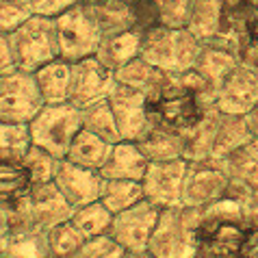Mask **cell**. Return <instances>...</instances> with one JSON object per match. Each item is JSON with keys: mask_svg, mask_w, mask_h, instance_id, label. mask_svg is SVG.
Returning <instances> with one entry per match:
<instances>
[{"mask_svg": "<svg viewBox=\"0 0 258 258\" xmlns=\"http://www.w3.org/2000/svg\"><path fill=\"white\" fill-rule=\"evenodd\" d=\"M247 239L249 226L241 202L224 196L202 209V221L198 228L200 252L215 258H241L247 256Z\"/></svg>", "mask_w": 258, "mask_h": 258, "instance_id": "cell-1", "label": "cell"}, {"mask_svg": "<svg viewBox=\"0 0 258 258\" xmlns=\"http://www.w3.org/2000/svg\"><path fill=\"white\" fill-rule=\"evenodd\" d=\"M7 221L13 230H41L50 232L54 226L63 224L72 217L74 206H72L66 196L56 189L54 182L33 184L31 191L22 200L9 206H3Z\"/></svg>", "mask_w": 258, "mask_h": 258, "instance_id": "cell-2", "label": "cell"}, {"mask_svg": "<svg viewBox=\"0 0 258 258\" xmlns=\"http://www.w3.org/2000/svg\"><path fill=\"white\" fill-rule=\"evenodd\" d=\"M146 104L154 126L180 133L184 137L200 124V119L209 111L200 102L196 91H191L178 74H169V81L165 83L163 89L152 96H146Z\"/></svg>", "mask_w": 258, "mask_h": 258, "instance_id": "cell-3", "label": "cell"}, {"mask_svg": "<svg viewBox=\"0 0 258 258\" xmlns=\"http://www.w3.org/2000/svg\"><path fill=\"white\" fill-rule=\"evenodd\" d=\"M202 221V211L193 206H169L161 209L148 252L154 258H196L200 252L198 228Z\"/></svg>", "mask_w": 258, "mask_h": 258, "instance_id": "cell-4", "label": "cell"}, {"mask_svg": "<svg viewBox=\"0 0 258 258\" xmlns=\"http://www.w3.org/2000/svg\"><path fill=\"white\" fill-rule=\"evenodd\" d=\"M202 41L189 28L154 26L143 33L141 56L169 74H180L196 66Z\"/></svg>", "mask_w": 258, "mask_h": 258, "instance_id": "cell-5", "label": "cell"}, {"mask_svg": "<svg viewBox=\"0 0 258 258\" xmlns=\"http://www.w3.org/2000/svg\"><path fill=\"white\" fill-rule=\"evenodd\" d=\"M9 39L18 70L37 72L46 63L61 59L54 18L33 13L22 26L9 33Z\"/></svg>", "mask_w": 258, "mask_h": 258, "instance_id": "cell-6", "label": "cell"}, {"mask_svg": "<svg viewBox=\"0 0 258 258\" xmlns=\"http://www.w3.org/2000/svg\"><path fill=\"white\" fill-rule=\"evenodd\" d=\"M33 146L46 150L56 159H66L72 141L83 131V113L76 104H44L31 124Z\"/></svg>", "mask_w": 258, "mask_h": 258, "instance_id": "cell-7", "label": "cell"}, {"mask_svg": "<svg viewBox=\"0 0 258 258\" xmlns=\"http://www.w3.org/2000/svg\"><path fill=\"white\" fill-rule=\"evenodd\" d=\"M59 54L63 61L76 63L89 56H96L98 46L102 41V28L87 3H78L72 9L63 11L54 18Z\"/></svg>", "mask_w": 258, "mask_h": 258, "instance_id": "cell-8", "label": "cell"}, {"mask_svg": "<svg viewBox=\"0 0 258 258\" xmlns=\"http://www.w3.org/2000/svg\"><path fill=\"white\" fill-rule=\"evenodd\" d=\"M44 104L46 100L33 72L16 70L0 76V121L31 124Z\"/></svg>", "mask_w": 258, "mask_h": 258, "instance_id": "cell-9", "label": "cell"}, {"mask_svg": "<svg viewBox=\"0 0 258 258\" xmlns=\"http://www.w3.org/2000/svg\"><path fill=\"white\" fill-rule=\"evenodd\" d=\"M161 217V209L146 198L131 209L115 213L109 236L115 239L126 252H148V243Z\"/></svg>", "mask_w": 258, "mask_h": 258, "instance_id": "cell-10", "label": "cell"}, {"mask_svg": "<svg viewBox=\"0 0 258 258\" xmlns=\"http://www.w3.org/2000/svg\"><path fill=\"white\" fill-rule=\"evenodd\" d=\"M230 178L217 161H189L182 187V204L193 209H206L226 196Z\"/></svg>", "mask_w": 258, "mask_h": 258, "instance_id": "cell-11", "label": "cell"}, {"mask_svg": "<svg viewBox=\"0 0 258 258\" xmlns=\"http://www.w3.org/2000/svg\"><path fill=\"white\" fill-rule=\"evenodd\" d=\"M115 72L109 70L98 56L72 63V83H70V102L78 109L106 100L115 89Z\"/></svg>", "mask_w": 258, "mask_h": 258, "instance_id": "cell-12", "label": "cell"}, {"mask_svg": "<svg viewBox=\"0 0 258 258\" xmlns=\"http://www.w3.org/2000/svg\"><path fill=\"white\" fill-rule=\"evenodd\" d=\"M113 115H115L121 141H141L146 135L152 131L154 124L150 119L146 94L139 89L126 87V85H115V89L109 96Z\"/></svg>", "mask_w": 258, "mask_h": 258, "instance_id": "cell-13", "label": "cell"}, {"mask_svg": "<svg viewBox=\"0 0 258 258\" xmlns=\"http://www.w3.org/2000/svg\"><path fill=\"white\" fill-rule=\"evenodd\" d=\"M187 167H189L187 159L150 163L146 176L141 180L143 198L148 202L156 204L159 209H169V206L182 204V187H184Z\"/></svg>", "mask_w": 258, "mask_h": 258, "instance_id": "cell-14", "label": "cell"}, {"mask_svg": "<svg viewBox=\"0 0 258 258\" xmlns=\"http://www.w3.org/2000/svg\"><path fill=\"white\" fill-rule=\"evenodd\" d=\"M102 174L98 169H87L81 165L72 163L68 159H59L54 167L52 182L56 184L68 202L74 209H81L85 204H91L100 200V189H102Z\"/></svg>", "mask_w": 258, "mask_h": 258, "instance_id": "cell-15", "label": "cell"}, {"mask_svg": "<svg viewBox=\"0 0 258 258\" xmlns=\"http://www.w3.org/2000/svg\"><path fill=\"white\" fill-rule=\"evenodd\" d=\"M258 104V72L239 63L217 91V109L232 115H247Z\"/></svg>", "mask_w": 258, "mask_h": 258, "instance_id": "cell-16", "label": "cell"}, {"mask_svg": "<svg viewBox=\"0 0 258 258\" xmlns=\"http://www.w3.org/2000/svg\"><path fill=\"white\" fill-rule=\"evenodd\" d=\"M239 63H241L239 54H236V50L230 44H226V41H221V39H209V41H202V50H200V56H198L193 70H196L215 91H219V87L224 85L228 74H230Z\"/></svg>", "mask_w": 258, "mask_h": 258, "instance_id": "cell-17", "label": "cell"}, {"mask_svg": "<svg viewBox=\"0 0 258 258\" xmlns=\"http://www.w3.org/2000/svg\"><path fill=\"white\" fill-rule=\"evenodd\" d=\"M150 161L135 141H119L113 146V152L104 167L100 169L102 178H117V180H143Z\"/></svg>", "mask_w": 258, "mask_h": 258, "instance_id": "cell-18", "label": "cell"}, {"mask_svg": "<svg viewBox=\"0 0 258 258\" xmlns=\"http://www.w3.org/2000/svg\"><path fill=\"white\" fill-rule=\"evenodd\" d=\"M141 39H143L141 28L104 35L102 41H100V46H98L96 56L109 70L115 72L119 68H124L126 63H131L133 59L141 56Z\"/></svg>", "mask_w": 258, "mask_h": 258, "instance_id": "cell-19", "label": "cell"}, {"mask_svg": "<svg viewBox=\"0 0 258 258\" xmlns=\"http://www.w3.org/2000/svg\"><path fill=\"white\" fill-rule=\"evenodd\" d=\"M115 81L119 85H126V87L139 89L146 96H152L165 87V83L169 81V72L148 63L143 56H137L131 63H126L124 68L115 70Z\"/></svg>", "mask_w": 258, "mask_h": 258, "instance_id": "cell-20", "label": "cell"}, {"mask_svg": "<svg viewBox=\"0 0 258 258\" xmlns=\"http://www.w3.org/2000/svg\"><path fill=\"white\" fill-rule=\"evenodd\" d=\"M141 152L146 154L150 163H163V161H176L184 159L187 154V137L174 131L154 126L141 141H137Z\"/></svg>", "mask_w": 258, "mask_h": 258, "instance_id": "cell-21", "label": "cell"}, {"mask_svg": "<svg viewBox=\"0 0 258 258\" xmlns=\"http://www.w3.org/2000/svg\"><path fill=\"white\" fill-rule=\"evenodd\" d=\"M87 5L96 16L100 28H102V35L139 28L137 16H135V0H98V3Z\"/></svg>", "mask_w": 258, "mask_h": 258, "instance_id": "cell-22", "label": "cell"}, {"mask_svg": "<svg viewBox=\"0 0 258 258\" xmlns=\"http://www.w3.org/2000/svg\"><path fill=\"white\" fill-rule=\"evenodd\" d=\"M35 74V81L39 85V91L44 96L46 104H63L70 102V83H72V63L63 59H54L39 68Z\"/></svg>", "mask_w": 258, "mask_h": 258, "instance_id": "cell-23", "label": "cell"}, {"mask_svg": "<svg viewBox=\"0 0 258 258\" xmlns=\"http://www.w3.org/2000/svg\"><path fill=\"white\" fill-rule=\"evenodd\" d=\"M249 139H254L252 131H249L245 115H232V113H221L217 135H215L213 143V154L211 161H221L228 154H232L234 150L245 146Z\"/></svg>", "mask_w": 258, "mask_h": 258, "instance_id": "cell-24", "label": "cell"}, {"mask_svg": "<svg viewBox=\"0 0 258 258\" xmlns=\"http://www.w3.org/2000/svg\"><path fill=\"white\" fill-rule=\"evenodd\" d=\"M187 28L200 41L219 37L224 28V0H191Z\"/></svg>", "mask_w": 258, "mask_h": 258, "instance_id": "cell-25", "label": "cell"}, {"mask_svg": "<svg viewBox=\"0 0 258 258\" xmlns=\"http://www.w3.org/2000/svg\"><path fill=\"white\" fill-rule=\"evenodd\" d=\"M113 146H115V143L104 141L102 137H98V135L83 128V131L76 135V139L72 141L66 159L76 163V165H81V167L100 171L104 167V163L109 161V156L113 152Z\"/></svg>", "mask_w": 258, "mask_h": 258, "instance_id": "cell-26", "label": "cell"}, {"mask_svg": "<svg viewBox=\"0 0 258 258\" xmlns=\"http://www.w3.org/2000/svg\"><path fill=\"white\" fill-rule=\"evenodd\" d=\"M228 178L239 180L252 189H258V137L249 139L245 146L234 150L226 159L217 161Z\"/></svg>", "mask_w": 258, "mask_h": 258, "instance_id": "cell-27", "label": "cell"}, {"mask_svg": "<svg viewBox=\"0 0 258 258\" xmlns=\"http://www.w3.org/2000/svg\"><path fill=\"white\" fill-rule=\"evenodd\" d=\"M33 187L24 161L0 156V209L22 200Z\"/></svg>", "mask_w": 258, "mask_h": 258, "instance_id": "cell-28", "label": "cell"}, {"mask_svg": "<svg viewBox=\"0 0 258 258\" xmlns=\"http://www.w3.org/2000/svg\"><path fill=\"white\" fill-rule=\"evenodd\" d=\"M219 117H221V111L217 106H213V109L204 113L200 124L187 135V154H184L187 161H211Z\"/></svg>", "mask_w": 258, "mask_h": 258, "instance_id": "cell-29", "label": "cell"}, {"mask_svg": "<svg viewBox=\"0 0 258 258\" xmlns=\"http://www.w3.org/2000/svg\"><path fill=\"white\" fill-rule=\"evenodd\" d=\"M0 258H54L48 234L41 230H13Z\"/></svg>", "mask_w": 258, "mask_h": 258, "instance_id": "cell-30", "label": "cell"}, {"mask_svg": "<svg viewBox=\"0 0 258 258\" xmlns=\"http://www.w3.org/2000/svg\"><path fill=\"white\" fill-rule=\"evenodd\" d=\"M143 200V184L139 180H117V178H104L100 189V202L113 215L131 209Z\"/></svg>", "mask_w": 258, "mask_h": 258, "instance_id": "cell-31", "label": "cell"}, {"mask_svg": "<svg viewBox=\"0 0 258 258\" xmlns=\"http://www.w3.org/2000/svg\"><path fill=\"white\" fill-rule=\"evenodd\" d=\"M81 113H83V128L85 131L98 135V137H102L109 143H119L121 141V135H119V128H117L115 115H113L109 98L83 106Z\"/></svg>", "mask_w": 258, "mask_h": 258, "instance_id": "cell-32", "label": "cell"}, {"mask_svg": "<svg viewBox=\"0 0 258 258\" xmlns=\"http://www.w3.org/2000/svg\"><path fill=\"white\" fill-rule=\"evenodd\" d=\"M70 221L83 232L85 239H94V236L109 234L113 213L106 209L100 200H96V202L85 204V206H81V209H74Z\"/></svg>", "mask_w": 258, "mask_h": 258, "instance_id": "cell-33", "label": "cell"}, {"mask_svg": "<svg viewBox=\"0 0 258 258\" xmlns=\"http://www.w3.org/2000/svg\"><path fill=\"white\" fill-rule=\"evenodd\" d=\"M31 128L28 124H13V121H0V156L5 159L22 161L31 150Z\"/></svg>", "mask_w": 258, "mask_h": 258, "instance_id": "cell-34", "label": "cell"}, {"mask_svg": "<svg viewBox=\"0 0 258 258\" xmlns=\"http://www.w3.org/2000/svg\"><path fill=\"white\" fill-rule=\"evenodd\" d=\"M87 241L83 236V232L72 224V221H63V224L54 226L52 230L48 232V243H50V249H52V256L54 258H70L74 256L81 245Z\"/></svg>", "mask_w": 258, "mask_h": 258, "instance_id": "cell-35", "label": "cell"}, {"mask_svg": "<svg viewBox=\"0 0 258 258\" xmlns=\"http://www.w3.org/2000/svg\"><path fill=\"white\" fill-rule=\"evenodd\" d=\"M24 165L31 174L33 184H44V182H52L54 178V167H56V156H52L46 150H41L37 146H31V150L24 156Z\"/></svg>", "mask_w": 258, "mask_h": 258, "instance_id": "cell-36", "label": "cell"}, {"mask_svg": "<svg viewBox=\"0 0 258 258\" xmlns=\"http://www.w3.org/2000/svg\"><path fill=\"white\" fill-rule=\"evenodd\" d=\"M159 24L169 28H187L191 0H154Z\"/></svg>", "mask_w": 258, "mask_h": 258, "instance_id": "cell-37", "label": "cell"}, {"mask_svg": "<svg viewBox=\"0 0 258 258\" xmlns=\"http://www.w3.org/2000/svg\"><path fill=\"white\" fill-rule=\"evenodd\" d=\"M124 252L126 249L115 239H111L109 234H102V236L87 239L81 245V249L70 258H121Z\"/></svg>", "mask_w": 258, "mask_h": 258, "instance_id": "cell-38", "label": "cell"}, {"mask_svg": "<svg viewBox=\"0 0 258 258\" xmlns=\"http://www.w3.org/2000/svg\"><path fill=\"white\" fill-rule=\"evenodd\" d=\"M31 16L33 9L24 0H0V33H13Z\"/></svg>", "mask_w": 258, "mask_h": 258, "instance_id": "cell-39", "label": "cell"}, {"mask_svg": "<svg viewBox=\"0 0 258 258\" xmlns=\"http://www.w3.org/2000/svg\"><path fill=\"white\" fill-rule=\"evenodd\" d=\"M16 59H13V50H11V39L9 33H0V76L11 74L16 72Z\"/></svg>", "mask_w": 258, "mask_h": 258, "instance_id": "cell-40", "label": "cell"}, {"mask_svg": "<svg viewBox=\"0 0 258 258\" xmlns=\"http://www.w3.org/2000/svg\"><path fill=\"white\" fill-rule=\"evenodd\" d=\"M239 61L243 63V66H247L254 72H258V44L249 46L247 50H243V52L239 54Z\"/></svg>", "mask_w": 258, "mask_h": 258, "instance_id": "cell-41", "label": "cell"}, {"mask_svg": "<svg viewBox=\"0 0 258 258\" xmlns=\"http://www.w3.org/2000/svg\"><path fill=\"white\" fill-rule=\"evenodd\" d=\"M9 236H11V226H9V221H7L5 209H0V254H3V249L7 245V241H9Z\"/></svg>", "mask_w": 258, "mask_h": 258, "instance_id": "cell-42", "label": "cell"}, {"mask_svg": "<svg viewBox=\"0 0 258 258\" xmlns=\"http://www.w3.org/2000/svg\"><path fill=\"white\" fill-rule=\"evenodd\" d=\"M247 226H249V224H247ZM247 256H256V258H258V226H249Z\"/></svg>", "mask_w": 258, "mask_h": 258, "instance_id": "cell-43", "label": "cell"}, {"mask_svg": "<svg viewBox=\"0 0 258 258\" xmlns=\"http://www.w3.org/2000/svg\"><path fill=\"white\" fill-rule=\"evenodd\" d=\"M245 121H247V126H249V131H252L254 137H258V104L245 115Z\"/></svg>", "mask_w": 258, "mask_h": 258, "instance_id": "cell-44", "label": "cell"}, {"mask_svg": "<svg viewBox=\"0 0 258 258\" xmlns=\"http://www.w3.org/2000/svg\"><path fill=\"white\" fill-rule=\"evenodd\" d=\"M121 258H154L150 252H124Z\"/></svg>", "mask_w": 258, "mask_h": 258, "instance_id": "cell-45", "label": "cell"}, {"mask_svg": "<svg viewBox=\"0 0 258 258\" xmlns=\"http://www.w3.org/2000/svg\"><path fill=\"white\" fill-rule=\"evenodd\" d=\"M81 3H98V0H81Z\"/></svg>", "mask_w": 258, "mask_h": 258, "instance_id": "cell-46", "label": "cell"}, {"mask_svg": "<svg viewBox=\"0 0 258 258\" xmlns=\"http://www.w3.org/2000/svg\"><path fill=\"white\" fill-rule=\"evenodd\" d=\"M241 258H256V256H241Z\"/></svg>", "mask_w": 258, "mask_h": 258, "instance_id": "cell-47", "label": "cell"}]
</instances>
